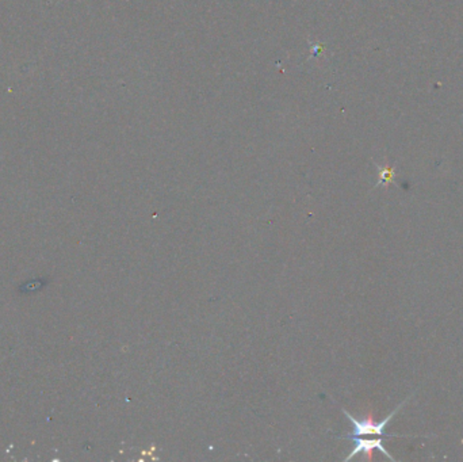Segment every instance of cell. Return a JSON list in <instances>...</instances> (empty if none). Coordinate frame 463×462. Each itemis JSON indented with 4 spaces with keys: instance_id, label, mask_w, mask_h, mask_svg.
I'll use <instances>...</instances> for the list:
<instances>
[{
    "instance_id": "6da1fadb",
    "label": "cell",
    "mask_w": 463,
    "mask_h": 462,
    "mask_svg": "<svg viewBox=\"0 0 463 462\" xmlns=\"http://www.w3.org/2000/svg\"><path fill=\"white\" fill-rule=\"evenodd\" d=\"M409 400V397H407L405 402H403L392 414L389 416H386L382 421H374L371 417H368V419H357L354 416L351 415L348 411H346V408H341V411L344 412V415L347 416V419L350 420V423L352 424L354 430H352V434L350 435H346L343 438H347V439H352V438H358V437H365V435H383L386 438H390V437H409V435H398V434H387L385 431L387 423L392 420V417L396 415L403 407L404 404Z\"/></svg>"
},
{
    "instance_id": "7a4b0ae2",
    "label": "cell",
    "mask_w": 463,
    "mask_h": 462,
    "mask_svg": "<svg viewBox=\"0 0 463 462\" xmlns=\"http://www.w3.org/2000/svg\"><path fill=\"white\" fill-rule=\"evenodd\" d=\"M355 446L352 449V452L344 459V461H350L351 459H354L357 454L365 453V454H370L372 450H379L382 454H385L389 460L394 461V459L389 454V452H386V449L383 448V439L382 438H376V439H363L362 437L358 438H352Z\"/></svg>"
},
{
    "instance_id": "3957f363",
    "label": "cell",
    "mask_w": 463,
    "mask_h": 462,
    "mask_svg": "<svg viewBox=\"0 0 463 462\" xmlns=\"http://www.w3.org/2000/svg\"><path fill=\"white\" fill-rule=\"evenodd\" d=\"M390 177H392V171H389V170H386V171H383L382 173V182H386V179H390Z\"/></svg>"
}]
</instances>
